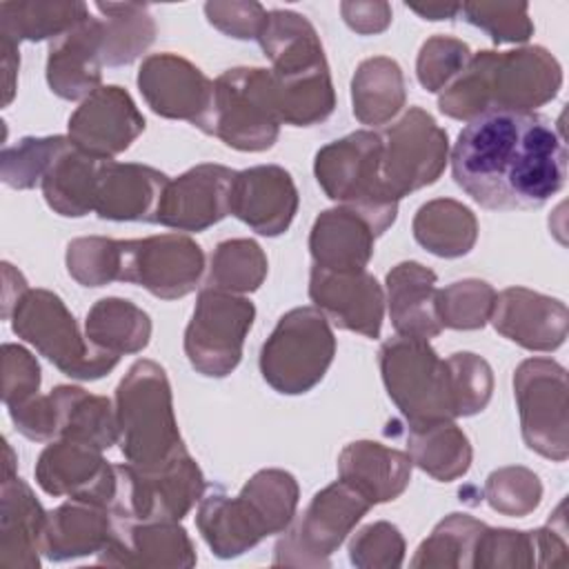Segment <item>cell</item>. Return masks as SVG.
<instances>
[{
    "label": "cell",
    "mask_w": 569,
    "mask_h": 569,
    "mask_svg": "<svg viewBox=\"0 0 569 569\" xmlns=\"http://www.w3.org/2000/svg\"><path fill=\"white\" fill-rule=\"evenodd\" d=\"M451 173L485 209H538L565 184V136L542 113L489 109L467 120L458 133Z\"/></svg>",
    "instance_id": "1"
},
{
    "label": "cell",
    "mask_w": 569,
    "mask_h": 569,
    "mask_svg": "<svg viewBox=\"0 0 569 569\" xmlns=\"http://www.w3.org/2000/svg\"><path fill=\"white\" fill-rule=\"evenodd\" d=\"M562 84L558 60L542 47L518 51H480L442 91V113L471 120L489 109L531 111L556 98Z\"/></svg>",
    "instance_id": "2"
},
{
    "label": "cell",
    "mask_w": 569,
    "mask_h": 569,
    "mask_svg": "<svg viewBox=\"0 0 569 569\" xmlns=\"http://www.w3.org/2000/svg\"><path fill=\"white\" fill-rule=\"evenodd\" d=\"M296 505V478L280 469H264L236 498H229L220 487H211L200 498L196 522L216 556L233 558L264 536L284 531L293 522Z\"/></svg>",
    "instance_id": "3"
},
{
    "label": "cell",
    "mask_w": 569,
    "mask_h": 569,
    "mask_svg": "<svg viewBox=\"0 0 569 569\" xmlns=\"http://www.w3.org/2000/svg\"><path fill=\"white\" fill-rule=\"evenodd\" d=\"M120 451L129 465L153 471L187 453L173 418L171 387L164 369L138 360L116 389Z\"/></svg>",
    "instance_id": "4"
},
{
    "label": "cell",
    "mask_w": 569,
    "mask_h": 569,
    "mask_svg": "<svg viewBox=\"0 0 569 569\" xmlns=\"http://www.w3.org/2000/svg\"><path fill=\"white\" fill-rule=\"evenodd\" d=\"M382 138L376 131H353L316 153L318 184L331 200L358 211L376 236L385 233L398 211L380 173Z\"/></svg>",
    "instance_id": "5"
},
{
    "label": "cell",
    "mask_w": 569,
    "mask_h": 569,
    "mask_svg": "<svg viewBox=\"0 0 569 569\" xmlns=\"http://www.w3.org/2000/svg\"><path fill=\"white\" fill-rule=\"evenodd\" d=\"M382 380L409 427L458 418L449 360H440L427 340L396 336L378 353Z\"/></svg>",
    "instance_id": "6"
},
{
    "label": "cell",
    "mask_w": 569,
    "mask_h": 569,
    "mask_svg": "<svg viewBox=\"0 0 569 569\" xmlns=\"http://www.w3.org/2000/svg\"><path fill=\"white\" fill-rule=\"evenodd\" d=\"M333 356L329 318L318 307H298L278 320L262 345L260 371L280 393H307L325 378Z\"/></svg>",
    "instance_id": "7"
},
{
    "label": "cell",
    "mask_w": 569,
    "mask_h": 569,
    "mask_svg": "<svg viewBox=\"0 0 569 569\" xmlns=\"http://www.w3.org/2000/svg\"><path fill=\"white\" fill-rule=\"evenodd\" d=\"M13 331L31 342L62 373L78 380H98L118 365V356L96 349L80 333L64 302L44 289H24L18 296Z\"/></svg>",
    "instance_id": "8"
},
{
    "label": "cell",
    "mask_w": 569,
    "mask_h": 569,
    "mask_svg": "<svg viewBox=\"0 0 569 569\" xmlns=\"http://www.w3.org/2000/svg\"><path fill=\"white\" fill-rule=\"evenodd\" d=\"M280 111L271 71L238 67L213 82L209 136L240 151H264L280 133Z\"/></svg>",
    "instance_id": "9"
},
{
    "label": "cell",
    "mask_w": 569,
    "mask_h": 569,
    "mask_svg": "<svg viewBox=\"0 0 569 569\" xmlns=\"http://www.w3.org/2000/svg\"><path fill=\"white\" fill-rule=\"evenodd\" d=\"M116 478L111 516L127 522H178L202 498L204 489L202 471L189 453L153 471H142L129 462L116 465Z\"/></svg>",
    "instance_id": "10"
},
{
    "label": "cell",
    "mask_w": 569,
    "mask_h": 569,
    "mask_svg": "<svg viewBox=\"0 0 569 569\" xmlns=\"http://www.w3.org/2000/svg\"><path fill=\"white\" fill-rule=\"evenodd\" d=\"M371 507L358 489L336 480L311 498L305 513L278 540L273 565L327 567L329 556Z\"/></svg>",
    "instance_id": "11"
},
{
    "label": "cell",
    "mask_w": 569,
    "mask_h": 569,
    "mask_svg": "<svg viewBox=\"0 0 569 569\" xmlns=\"http://www.w3.org/2000/svg\"><path fill=\"white\" fill-rule=\"evenodd\" d=\"M253 318L256 307L251 300L204 287L184 331V353L191 367L211 378L231 373L240 362Z\"/></svg>",
    "instance_id": "12"
},
{
    "label": "cell",
    "mask_w": 569,
    "mask_h": 569,
    "mask_svg": "<svg viewBox=\"0 0 569 569\" xmlns=\"http://www.w3.org/2000/svg\"><path fill=\"white\" fill-rule=\"evenodd\" d=\"M522 438L531 451L567 460V371L549 358L525 360L513 376Z\"/></svg>",
    "instance_id": "13"
},
{
    "label": "cell",
    "mask_w": 569,
    "mask_h": 569,
    "mask_svg": "<svg viewBox=\"0 0 569 569\" xmlns=\"http://www.w3.org/2000/svg\"><path fill=\"white\" fill-rule=\"evenodd\" d=\"M204 271V253L187 236L162 233L142 240H118L116 280L144 287L173 300L191 293Z\"/></svg>",
    "instance_id": "14"
},
{
    "label": "cell",
    "mask_w": 569,
    "mask_h": 569,
    "mask_svg": "<svg viewBox=\"0 0 569 569\" xmlns=\"http://www.w3.org/2000/svg\"><path fill=\"white\" fill-rule=\"evenodd\" d=\"M380 138V173L387 191L396 200L436 182L447 164V131L420 107H411Z\"/></svg>",
    "instance_id": "15"
},
{
    "label": "cell",
    "mask_w": 569,
    "mask_h": 569,
    "mask_svg": "<svg viewBox=\"0 0 569 569\" xmlns=\"http://www.w3.org/2000/svg\"><path fill=\"white\" fill-rule=\"evenodd\" d=\"M138 87L147 104L164 118L187 120L207 133L213 82L176 53H153L138 71Z\"/></svg>",
    "instance_id": "16"
},
{
    "label": "cell",
    "mask_w": 569,
    "mask_h": 569,
    "mask_svg": "<svg viewBox=\"0 0 569 569\" xmlns=\"http://www.w3.org/2000/svg\"><path fill=\"white\" fill-rule=\"evenodd\" d=\"M36 480L51 496H69L109 511L118 485L116 467L104 462L100 449L69 438L47 445L36 465Z\"/></svg>",
    "instance_id": "17"
},
{
    "label": "cell",
    "mask_w": 569,
    "mask_h": 569,
    "mask_svg": "<svg viewBox=\"0 0 569 569\" xmlns=\"http://www.w3.org/2000/svg\"><path fill=\"white\" fill-rule=\"evenodd\" d=\"M144 131V116L116 84L98 87L69 118V140L89 156L111 160Z\"/></svg>",
    "instance_id": "18"
},
{
    "label": "cell",
    "mask_w": 569,
    "mask_h": 569,
    "mask_svg": "<svg viewBox=\"0 0 569 569\" xmlns=\"http://www.w3.org/2000/svg\"><path fill=\"white\" fill-rule=\"evenodd\" d=\"M309 298L340 329L378 338L385 316V293L365 269L333 271L311 267Z\"/></svg>",
    "instance_id": "19"
},
{
    "label": "cell",
    "mask_w": 569,
    "mask_h": 569,
    "mask_svg": "<svg viewBox=\"0 0 569 569\" xmlns=\"http://www.w3.org/2000/svg\"><path fill=\"white\" fill-rule=\"evenodd\" d=\"M236 171L222 164H198L176 180H169L160 198L156 222L180 229L202 231L229 216V196Z\"/></svg>",
    "instance_id": "20"
},
{
    "label": "cell",
    "mask_w": 569,
    "mask_h": 569,
    "mask_svg": "<svg viewBox=\"0 0 569 569\" xmlns=\"http://www.w3.org/2000/svg\"><path fill=\"white\" fill-rule=\"evenodd\" d=\"M298 209L296 184L282 167L262 164L236 171L229 196V213L260 236H280L289 229Z\"/></svg>",
    "instance_id": "21"
},
{
    "label": "cell",
    "mask_w": 569,
    "mask_h": 569,
    "mask_svg": "<svg viewBox=\"0 0 569 569\" xmlns=\"http://www.w3.org/2000/svg\"><path fill=\"white\" fill-rule=\"evenodd\" d=\"M498 333L531 351H553L567 338L565 302L525 287H509L496 296L489 318Z\"/></svg>",
    "instance_id": "22"
},
{
    "label": "cell",
    "mask_w": 569,
    "mask_h": 569,
    "mask_svg": "<svg viewBox=\"0 0 569 569\" xmlns=\"http://www.w3.org/2000/svg\"><path fill=\"white\" fill-rule=\"evenodd\" d=\"M104 27L91 13L51 40L47 58V82L53 93L64 100L91 96L102 76L104 64Z\"/></svg>",
    "instance_id": "23"
},
{
    "label": "cell",
    "mask_w": 569,
    "mask_h": 569,
    "mask_svg": "<svg viewBox=\"0 0 569 569\" xmlns=\"http://www.w3.org/2000/svg\"><path fill=\"white\" fill-rule=\"evenodd\" d=\"M98 560L118 567H191L196 553L187 531L173 520L127 522L113 518V533Z\"/></svg>",
    "instance_id": "24"
},
{
    "label": "cell",
    "mask_w": 569,
    "mask_h": 569,
    "mask_svg": "<svg viewBox=\"0 0 569 569\" xmlns=\"http://www.w3.org/2000/svg\"><path fill=\"white\" fill-rule=\"evenodd\" d=\"M169 178L147 164L104 160L93 211L104 220L156 222V211Z\"/></svg>",
    "instance_id": "25"
},
{
    "label": "cell",
    "mask_w": 569,
    "mask_h": 569,
    "mask_svg": "<svg viewBox=\"0 0 569 569\" xmlns=\"http://www.w3.org/2000/svg\"><path fill=\"white\" fill-rule=\"evenodd\" d=\"M340 480L358 489L371 505L396 500L411 478V456L380 442H351L338 458Z\"/></svg>",
    "instance_id": "26"
},
{
    "label": "cell",
    "mask_w": 569,
    "mask_h": 569,
    "mask_svg": "<svg viewBox=\"0 0 569 569\" xmlns=\"http://www.w3.org/2000/svg\"><path fill=\"white\" fill-rule=\"evenodd\" d=\"M389 316L398 336L429 340L442 331L436 309V273L420 262H400L387 273Z\"/></svg>",
    "instance_id": "27"
},
{
    "label": "cell",
    "mask_w": 569,
    "mask_h": 569,
    "mask_svg": "<svg viewBox=\"0 0 569 569\" xmlns=\"http://www.w3.org/2000/svg\"><path fill=\"white\" fill-rule=\"evenodd\" d=\"M373 229L353 209L322 211L311 229L309 249L316 267L333 271L365 269L373 256Z\"/></svg>",
    "instance_id": "28"
},
{
    "label": "cell",
    "mask_w": 569,
    "mask_h": 569,
    "mask_svg": "<svg viewBox=\"0 0 569 569\" xmlns=\"http://www.w3.org/2000/svg\"><path fill=\"white\" fill-rule=\"evenodd\" d=\"M113 533L109 509L71 500L47 513L42 551L51 560H69L87 553H100Z\"/></svg>",
    "instance_id": "29"
},
{
    "label": "cell",
    "mask_w": 569,
    "mask_h": 569,
    "mask_svg": "<svg viewBox=\"0 0 569 569\" xmlns=\"http://www.w3.org/2000/svg\"><path fill=\"white\" fill-rule=\"evenodd\" d=\"M102 164L104 158L89 156L69 140L40 180L47 204L67 218H80L93 211Z\"/></svg>",
    "instance_id": "30"
},
{
    "label": "cell",
    "mask_w": 569,
    "mask_h": 569,
    "mask_svg": "<svg viewBox=\"0 0 569 569\" xmlns=\"http://www.w3.org/2000/svg\"><path fill=\"white\" fill-rule=\"evenodd\" d=\"M53 436L87 442L100 451L118 442V422L111 402L80 387H56L49 396Z\"/></svg>",
    "instance_id": "31"
},
{
    "label": "cell",
    "mask_w": 569,
    "mask_h": 569,
    "mask_svg": "<svg viewBox=\"0 0 569 569\" xmlns=\"http://www.w3.org/2000/svg\"><path fill=\"white\" fill-rule=\"evenodd\" d=\"M84 331L96 349L120 358L149 345L151 320L129 300L102 298L87 313Z\"/></svg>",
    "instance_id": "32"
},
{
    "label": "cell",
    "mask_w": 569,
    "mask_h": 569,
    "mask_svg": "<svg viewBox=\"0 0 569 569\" xmlns=\"http://www.w3.org/2000/svg\"><path fill=\"white\" fill-rule=\"evenodd\" d=\"M353 116L362 124H385L405 104V78L396 60L378 56L360 62L353 82Z\"/></svg>",
    "instance_id": "33"
},
{
    "label": "cell",
    "mask_w": 569,
    "mask_h": 569,
    "mask_svg": "<svg viewBox=\"0 0 569 569\" xmlns=\"http://www.w3.org/2000/svg\"><path fill=\"white\" fill-rule=\"evenodd\" d=\"M416 240L440 258H458L471 251L478 238L473 213L456 200H431L413 218Z\"/></svg>",
    "instance_id": "34"
},
{
    "label": "cell",
    "mask_w": 569,
    "mask_h": 569,
    "mask_svg": "<svg viewBox=\"0 0 569 569\" xmlns=\"http://www.w3.org/2000/svg\"><path fill=\"white\" fill-rule=\"evenodd\" d=\"M409 451L411 462L440 482L467 473L471 462L469 440L451 420L409 427Z\"/></svg>",
    "instance_id": "35"
},
{
    "label": "cell",
    "mask_w": 569,
    "mask_h": 569,
    "mask_svg": "<svg viewBox=\"0 0 569 569\" xmlns=\"http://www.w3.org/2000/svg\"><path fill=\"white\" fill-rule=\"evenodd\" d=\"M93 9L104 27V64H129L153 42L156 24L147 4L96 2Z\"/></svg>",
    "instance_id": "36"
},
{
    "label": "cell",
    "mask_w": 569,
    "mask_h": 569,
    "mask_svg": "<svg viewBox=\"0 0 569 569\" xmlns=\"http://www.w3.org/2000/svg\"><path fill=\"white\" fill-rule=\"evenodd\" d=\"M89 16L84 2H2L0 33L11 40H56Z\"/></svg>",
    "instance_id": "37"
},
{
    "label": "cell",
    "mask_w": 569,
    "mask_h": 569,
    "mask_svg": "<svg viewBox=\"0 0 569 569\" xmlns=\"http://www.w3.org/2000/svg\"><path fill=\"white\" fill-rule=\"evenodd\" d=\"M267 276V258L253 240H224L211 256V269L207 287L244 293L256 291Z\"/></svg>",
    "instance_id": "38"
},
{
    "label": "cell",
    "mask_w": 569,
    "mask_h": 569,
    "mask_svg": "<svg viewBox=\"0 0 569 569\" xmlns=\"http://www.w3.org/2000/svg\"><path fill=\"white\" fill-rule=\"evenodd\" d=\"M482 522L467 513H451L445 518L433 533L418 547L413 567H473V551Z\"/></svg>",
    "instance_id": "39"
},
{
    "label": "cell",
    "mask_w": 569,
    "mask_h": 569,
    "mask_svg": "<svg viewBox=\"0 0 569 569\" xmlns=\"http://www.w3.org/2000/svg\"><path fill=\"white\" fill-rule=\"evenodd\" d=\"M496 291L485 280H458L438 291L436 309L442 327L480 329L491 318Z\"/></svg>",
    "instance_id": "40"
},
{
    "label": "cell",
    "mask_w": 569,
    "mask_h": 569,
    "mask_svg": "<svg viewBox=\"0 0 569 569\" xmlns=\"http://www.w3.org/2000/svg\"><path fill=\"white\" fill-rule=\"evenodd\" d=\"M69 142V136L22 138L16 147L2 149V180L16 189H31L40 184L44 171Z\"/></svg>",
    "instance_id": "41"
},
{
    "label": "cell",
    "mask_w": 569,
    "mask_h": 569,
    "mask_svg": "<svg viewBox=\"0 0 569 569\" xmlns=\"http://www.w3.org/2000/svg\"><path fill=\"white\" fill-rule=\"evenodd\" d=\"M469 60L471 53L462 40L449 36H433L422 44L418 53V80L431 93L445 91L451 80L462 73Z\"/></svg>",
    "instance_id": "42"
},
{
    "label": "cell",
    "mask_w": 569,
    "mask_h": 569,
    "mask_svg": "<svg viewBox=\"0 0 569 569\" xmlns=\"http://www.w3.org/2000/svg\"><path fill=\"white\" fill-rule=\"evenodd\" d=\"M485 496L489 505L500 513L527 516L538 507L542 487L533 471L525 467H507L489 476Z\"/></svg>",
    "instance_id": "43"
},
{
    "label": "cell",
    "mask_w": 569,
    "mask_h": 569,
    "mask_svg": "<svg viewBox=\"0 0 569 569\" xmlns=\"http://www.w3.org/2000/svg\"><path fill=\"white\" fill-rule=\"evenodd\" d=\"M527 4L465 2L460 11L465 20L491 36L493 42H525L533 33Z\"/></svg>",
    "instance_id": "44"
},
{
    "label": "cell",
    "mask_w": 569,
    "mask_h": 569,
    "mask_svg": "<svg viewBox=\"0 0 569 569\" xmlns=\"http://www.w3.org/2000/svg\"><path fill=\"white\" fill-rule=\"evenodd\" d=\"M118 240L78 238L67 247V269L84 287H102L116 280Z\"/></svg>",
    "instance_id": "45"
},
{
    "label": "cell",
    "mask_w": 569,
    "mask_h": 569,
    "mask_svg": "<svg viewBox=\"0 0 569 569\" xmlns=\"http://www.w3.org/2000/svg\"><path fill=\"white\" fill-rule=\"evenodd\" d=\"M447 360L451 367L458 416H473L482 411L493 389L491 367L480 356L469 351L453 353Z\"/></svg>",
    "instance_id": "46"
},
{
    "label": "cell",
    "mask_w": 569,
    "mask_h": 569,
    "mask_svg": "<svg viewBox=\"0 0 569 569\" xmlns=\"http://www.w3.org/2000/svg\"><path fill=\"white\" fill-rule=\"evenodd\" d=\"M349 551L356 567H398L402 562L405 542L393 525L373 522L353 536Z\"/></svg>",
    "instance_id": "47"
},
{
    "label": "cell",
    "mask_w": 569,
    "mask_h": 569,
    "mask_svg": "<svg viewBox=\"0 0 569 569\" xmlns=\"http://www.w3.org/2000/svg\"><path fill=\"white\" fill-rule=\"evenodd\" d=\"M204 13L213 27L240 40L258 38L267 20V11L258 2H207Z\"/></svg>",
    "instance_id": "48"
},
{
    "label": "cell",
    "mask_w": 569,
    "mask_h": 569,
    "mask_svg": "<svg viewBox=\"0 0 569 569\" xmlns=\"http://www.w3.org/2000/svg\"><path fill=\"white\" fill-rule=\"evenodd\" d=\"M4 349L13 356L18 365V376L4 371V405L16 407L20 402H27L33 398V393L40 387V367L38 362L20 347L4 345Z\"/></svg>",
    "instance_id": "49"
},
{
    "label": "cell",
    "mask_w": 569,
    "mask_h": 569,
    "mask_svg": "<svg viewBox=\"0 0 569 569\" xmlns=\"http://www.w3.org/2000/svg\"><path fill=\"white\" fill-rule=\"evenodd\" d=\"M340 9L347 24L362 36L378 33L391 22V7L387 2H342Z\"/></svg>",
    "instance_id": "50"
},
{
    "label": "cell",
    "mask_w": 569,
    "mask_h": 569,
    "mask_svg": "<svg viewBox=\"0 0 569 569\" xmlns=\"http://www.w3.org/2000/svg\"><path fill=\"white\" fill-rule=\"evenodd\" d=\"M411 11L420 13L425 20H453L460 11V4H442V2H436V4H407Z\"/></svg>",
    "instance_id": "51"
}]
</instances>
